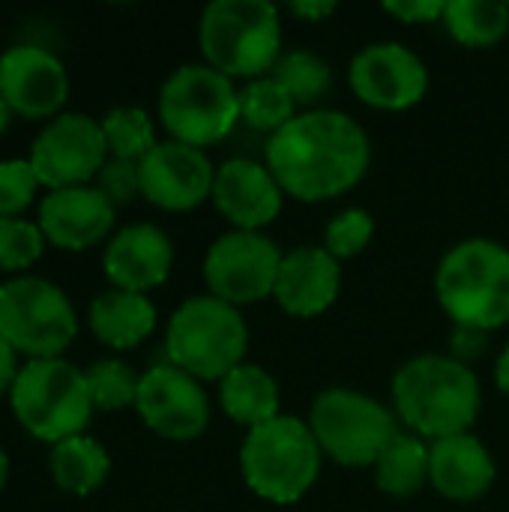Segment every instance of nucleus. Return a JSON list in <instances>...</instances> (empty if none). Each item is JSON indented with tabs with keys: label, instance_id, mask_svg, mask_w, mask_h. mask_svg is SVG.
<instances>
[{
	"label": "nucleus",
	"instance_id": "nucleus-1",
	"mask_svg": "<svg viewBox=\"0 0 509 512\" xmlns=\"http://www.w3.org/2000/svg\"><path fill=\"white\" fill-rule=\"evenodd\" d=\"M264 165L285 198L321 204L363 183L372 165V141L351 114L309 108L267 138Z\"/></svg>",
	"mask_w": 509,
	"mask_h": 512
},
{
	"label": "nucleus",
	"instance_id": "nucleus-2",
	"mask_svg": "<svg viewBox=\"0 0 509 512\" xmlns=\"http://www.w3.org/2000/svg\"><path fill=\"white\" fill-rule=\"evenodd\" d=\"M390 402L405 432L435 444L474 429L483 408V387L474 366L429 351L396 369Z\"/></svg>",
	"mask_w": 509,
	"mask_h": 512
},
{
	"label": "nucleus",
	"instance_id": "nucleus-3",
	"mask_svg": "<svg viewBox=\"0 0 509 512\" xmlns=\"http://www.w3.org/2000/svg\"><path fill=\"white\" fill-rule=\"evenodd\" d=\"M435 300L453 327L495 333L509 324V249L492 237L450 246L435 267Z\"/></svg>",
	"mask_w": 509,
	"mask_h": 512
},
{
	"label": "nucleus",
	"instance_id": "nucleus-4",
	"mask_svg": "<svg viewBox=\"0 0 509 512\" xmlns=\"http://www.w3.org/2000/svg\"><path fill=\"white\" fill-rule=\"evenodd\" d=\"M198 48L231 81L264 78L285 51L282 12L267 0H213L198 18Z\"/></svg>",
	"mask_w": 509,
	"mask_h": 512
},
{
	"label": "nucleus",
	"instance_id": "nucleus-5",
	"mask_svg": "<svg viewBox=\"0 0 509 512\" xmlns=\"http://www.w3.org/2000/svg\"><path fill=\"white\" fill-rule=\"evenodd\" d=\"M240 477L246 489L276 507L300 504L318 483L324 453L306 420L279 414L243 435Z\"/></svg>",
	"mask_w": 509,
	"mask_h": 512
},
{
	"label": "nucleus",
	"instance_id": "nucleus-6",
	"mask_svg": "<svg viewBox=\"0 0 509 512\" xmlns=\"http://www.w3.org/2000/svg\"><path fill=\"white\" fill-rule=\"evenodd\" d=\"M249 324L243 309L198 294L183 300L165 327V360L201 384H219L231 369L246 363Z\"/></svg>",
	"mask_w": 509,
	"mask_h": 512
},
{
	"label": "nucleus",
	"instance_id": "nucleus-7",
	"mask_svg": "<svg viewBox=\"0 0 509 512\" xmlns=\"http://www.w3.org/2000/svg\"><path fill=\"white\" fill-rule=\"evenodd\" d=\"M9 405L21 429L51 447L84 435L96 411L84 369L63 357L27 360L9 393Z\"/></svg>",
	"mask_w": 509,
	"mask_h": 512
},
{
	"label": "nucleus",
	"instance_id": "nucleus-8",
	"mask_svg": "<svg viewBox=\"0 0 509 512\" xmlns=\"http://www.w3.org/2000/svg\"><path fill=\"white\" fill-rule=\"evenodd\" d=\"M159 123L171 141L207 150L240 123V84L204 60L183 63L159 87Z\"/></svg>",
	"mask_w": 509,
	"mask_h": 512
},
{
	"label": "nucleus",
	"instance_id": "nucleus-9",
	"mask_svg": "<svg viewBox=\"0 0 509 512\" xmlns=\"http://www.w3.org/2000/svg\"><path fill=\"white\" fill-rule=\"evenodd\" d=\"M306 423L324 459L342 468H372L402 432L393 408L354 387L321 390L309 405Z\"/></svg>",
	"mask_w": 509,
	"mask_h": 512
},
{
	"label": "nucleus",
	"instance_id": "nucleus-10",
	"mask_svg": "<svg viewBox=\"0 0 509 512\" xmlns=\"http://www.w3.org/2000/svg\"><path fill=\"white\" fill-rule=\"evenodd\" d=\"M78 336V315L60 285L42 276H12L0 285V339L30 360L63 357Z\"/></svg>",
	"mask_w": 509,
	"mask_h": 512
},
{
	"label": "nucleus",
	"instance_id": "nucleus-11",
	"mask_svg": "<svg viewBox=\"0 0 509 512\" xmlns=\"http://www.w3.org/2000/svg\"><path fill=\"white\" fill-rule=\"evenodd\" d=\"M285 252L264 231H225L204 252L207 294L243 309L273 297Z\"/></svg>",
	"mask_w": 509,
	"mask_h": 512
},
{
	"label": "nucleus",
	"instance_id": "nucleus-12",
	"mask_svg": "<svg viewBox=\"0 0 509 512\" xmlns=\"http://www.w3.org/2000/svg\"><path fill=\"white\" fill-rule=\"evenodd\" d=\"M27 162L36 171L39 186L48 192L90 186L108 162V144L99 120L81 111L51 117L33 138Z\"/></svg>",
	"mask_w": 509,
	"mask_h": 512
},
{
	"label": "nucleus",
	"instance_id": "nucleus-13",
	"mask_svg": "<svg viewBox=\"0 0 509 512\" xmlns=\"http://www.w3.org/2000/svg\"><path fill=\"white\" fill-rule=\"evenodd\" d=\"M429 84L423 57L396 39L369 42L348 63L351 93L375 111H408L426 99Z\"/></svg>",
	"mask_w": 509,
	"mask_h": 512
},
{
	"label": "nucleus",
	"instance_id": "nucleus-14",
	"mask_svg": "<svg viewBox=\"0 0 509 512\" xmlns=\"http://www.w3.org/2000/svg\"><path fill=\"white\" fill-rule=\"evenodd\" d=\"M135 414L162 441H198L210 426V396L198 378L168 360L141 372Z\"/></svg>",
	"mask_w": 509,
	"mask_h": 512
},
{
	"label": "nucleus",
	"instance_id": "nucleus-15",
	"mask_svg": "<svg viewBox=\"0 0 509 512\" xmlns=\"http://www.w3.org/2000/svg\"><path fill=\"white\" fill-rule=\"evenodd\" d=\"M0 99L24 120H51L69 99V72L36 42L9 45L0 54Z\"/></svg>",
	"mask_w": 509,
	"mask_h": 512
},
{
	"label": "nucleus",
	"instance_id": "nucleus-16",
	"mask_svg": "<svg viewBox=\"0 0 509 512\" xmlns=\"http://www.w3.org/2000/svg\"><path fill=\"white\" fill-rule=\"evenodd\" d=\"M141 198L165 213H189L210 201L216 165L210 162L207 150L180 144V141H159L141 162Z\"/></svg>",
	"mask_w": 509,
	"mask_h": 512
},
{
	"label": "nucleus",
	"instance_id": "nucleus-17",
	"mask_svg": "<svg viewBox=\"0 0 509 512\" xmlns=\"http://www.w3.org/2000/svg\"><path fill=\"white\" fill-rule=\"evenodd\" d=\"M210 201L234 231H264L279 219L285 192L264 162L231 156L216 165Z\"/></svg>",
	"mask_w": 509,
	"mask_h": 512
},
{
	"label": "nucleus",
	"instance_id": "nucleus-18",
	"mask_svg": "<svg viewBox=\"0 0 509 512\" xmlns=\"http://www.w3.org/2000/svg\"><path fill=\"white\" fill-rule=\"evenodd\" d=\"M117 207L90 183L51 189L39 201V228L45 240L66 252H84L108 243L114 234Z\"/></svg>",
	"mask_w": 509,
	"mask_h": 512
},
{
	"label": "nucleus",
	"instance_id": "nucleus-19",
	"mask_svg": "<svg viewBox=\"0 0 509 512\" xmlns=\"http://www.w3.org/2000/svg\"><path fill=\"white\" fill-rule=\"evenodd\" d=\"M174 270V243L153 222H132L111 234L102 252V273L111 288L150 294Z\"/></svg>",
	"mask_w": 509,
	"mask_h": 512
},
{
	"label": "nucleus",
	"instance_id": "nucleus-20",
	"mask_svg": "<svg viewBox=\"0 0 509 512\" xmlns=\"http://www.w3.org/2000/svg\"><path fill=\"white\" fill-rule=\"evenodd\" d=\"M342 294V264L324 246H297L285 252L273 288L276 306L297 321L333 309Z\"/></svg>",
	"mask_w": 509,
	"mask_h": 512
},
{
	"label": "nucleus",
	"instance_id": "nucleus-21",
	"mask_svg": "<svg viewBox=\"0 0 509 512\" xmlns=\"http://www.w3.org/2000/svg\"><path fill=\"white\" fill-rule=\"evenodd\" d=\"M495 480V456L474 432L429 444V486L444 501L474 504L492 492Z\"/></svg>",
	"mask_w": 509,
	"mask_h": 512
},
{
	"label": "nucleus",
	"instance_id": "nucleus-22",
	"mask_svg": "<svg viewBox=\"0 0 509 512\" xmlns=\"http://www.w3.org/2000/svg\"><path fill=\"white\" fill-rule=\"evenodd\" d=\"M156 306L147 294L108 288L93 297L87 309L90 333L111 351H132L156 330Z\"/></svg>",
	"mask_w": 509,
	"mask_h": 512
},
{
	"label": "nucleus",
	"instance_id": "nucleus-23",
	"mask_svg": "<svg viewBox=\"0 0 509 512\" xmlns=\"http://www.w3.org/2000/svg\"><path fill=\"white\" fill-rule=\"evenodd\" d=\"M219 408L231 423L252 432L282 414V393L264 366L246 360L219 381Z\"/></svg>",
	"mask_w": 509,
	"mask_h": 512
},
{
	"label": "nucleus",
	"instance_id": "nucleus-24",
	"mask_svg": "<svg viewBox=\"0 0 509 512\" xmlns=\"http://www.w3.org/2000/svg\"><path fill=\"white\" fill-rule=\"evenodd\" d=\"M48 468H51V480L60 492L87 498L105 486V480L111 474V456L96 438H90L84 432V435L54 444Z\"/></svg>",
	"mask_w": 509,
	"mask_h": 512
},
{
	"label": "nucleus",
	"instance_id": "nucleus-25",
	"mask_svg": "<svg viewBox=\"0 0 509 512\" xmlns=\"http://www.w3.org/2000/svg\"><path fill=\"white\" fill-rule=\"evenodd\" d=\"M375 486L387 498H411L429 486V441L399 432L372 465Z\"/></svg>",
	"mask_w": 509,
	"mask_h": 512
},
{
	"label": "nucleus",
	"instance_id": "nucleus-26",
	"mask_svg": "<svg viewBox=\"0 0 509 512\" xmlns=\"http://www.w3.org/2000/svg\"><path fill=\"white\" fill-rule=\"evenodd\" d=\"M441 24L465 48H495L509 33V6L498 0H447Z\"/></svg>",
	"mask_w": 509,
	"mask_h": 512
},
{
	"label": "nucleus",
	"instance_id": "nucleus-27",
	"mask_svg": "<svg viewBox=\"0 0 509 512\" xmlns=\"http://www.w3.org/2000/svg\"><path fill=\"white\" fill-rule=\"evenodd\" d=\"M270 75L291 93L300 111L321 108L333 90V66L309 48H285Z\"/></svg>",
	"mask_w": 509,
	"mask_h": 512
},
{
	"label": "nucleus",
	"instance_id": "nucleus-28",
	"mask_svg": "<svg viewBox=\"0 0 509 512\" xmlns=\"http://www.w3.org/2000/svg\"><path fill=\"white\" fill-rule=\"evenodd\" d=\"M297 114V102L273 75L240 84V123L264 132L267 138L288 126Z\"/></svg>",
	"mask_w": 509,
	"mask_h": 512
},
{
	"label": "nucleus",
	"instance_id": "nucleus-29",
	"mask_svg": "<svg viewBox=\"0 0 509 512\" xmlns=\"http://www.w3.org/2000/svg\"><path fill=\"white\" fill-rule=\"evenodd\" d=\"M102 135L108 144V156L126 159V162H141L156 144V123L144 108L135 105H117L111 108L102 120Z\"/></svg>",
	"mask_w": 509,
	"mask_h": 512
},
{
	"label": "nucleus",
	"instance_id": "nucleus-30",
	"mask_svg": "<svg viewBox=\"0 0 509 512\" xmlns=\"http://www.w3.org/2000/svg\"><path fill=\"white\" fill-rule=\"evenodd\" d=\"M84 375H87V390H90L96 411L111 414V411L135 408L141 375L126 360H117V357L96 360Z\"/></svg>",
	"mask_w": 509,
	"mask_h": 512
},
{
	"label": "nucleus",
	"instance_id": "nucleus-31",
	"mask_svg": "<svg viewBox=\"0 0 509 512\" xmlns=\"http://www.w3.org/2000/svg\"><path fill=\"white\" fill-rule=\"evenodd\" d=\"M375 237V219L366 207H345L324 225V249L342 264L369 249Z\"/></svg>",
	"mask_w": 509,
	"mask_h": 512
},
{
	"label": "nucleus",
	"instance_id": "nucleus-32",
	"mask_svg": "<svg viewBox=\"0 0 509 512\" xmlns=\"http://www.w3.org/2000/svg\"><path fill=\"white\" fill-rule=\"evenodd\" d=\"M45 234L39 222L30 219H0V270L24 276L42 252H45Z\"/></svg>",
	"mask_w": 509,
	"mask_h": 512
},
{
	"label": "nucleus",
	"instance_id": "nucleus-33",
	"mask_svg": "<svg viewBox=\"0 0 509 512\" xmlns=\"http://www.w3.org/2000/svg\"><path fill=\"white\" fill-rule=\"evenodd\" d=\"M39 177L27 159H0V219H18L36 198Z\"/></svg>",
	"mask_w": 509,
	"mask_h": 512
},
{
	"label": "nucleus",
	"instance_id": "nucleus-34",
	"mask_svg": "<svg viewBox=\"0 0 509 512\" xmlns=\"http://www.w3.org/2000/svg\"><path fill=\"white\" fill-rule=\"evenodd\" d=\"M93 186L114 204L123 207L129 201H135L141 195V171L138 162H126V159H114L108 156V162L102 165L99 177L93 180Z\"/></svg>",
	"mask_w": 509,
	"mask_h": 512
},
{
	"label": "nucleus",
	"instance_id": "nucleus-35",
	"mask_svg": "<svg viewBox=\"0 0 509 512\" xmlns=\"http://www.w3.org/2000/svg\"><path fill=\"white\" fill-rule=\"evenodd\" d=\"M444 0H390L381 3V9L390 18H399L402 24H432L444 18Z\"/></svg>",
	"mask_w": 509,
	"mask_h": 512
},
{
	"label": "nucleus",
	"instance_id": "nucleus-36",
	"mask_svg": "<svg viewBox=\"0 0 509 512\" xmlns=\"http://www.w3.org/2000/svg\"><path fill=\"white\" fill-rule=\"evenodd\" d=\"M486 351H489V333L474 330V327H453L450 351H447L453 360H459L465 366H474Z\"/></svg>",
	"mask_w": 509,
	"mask_h": 512
},
{
	"label": "nucleus",
	"instance_id": "nucleus-37",
	"mask_svg": "<svg viewBox=\"0 0 509 512\" xmlns=\"http://www.w3.org/2000/svg\"><path fill=\"white\" fill-rule=\"evenodd\" d=\"M339 6L330 3V0H294L288 3V12L300 21H309V24H318L324 18H330Z\"/></svg>",
	"mask_w": 509,
	"mask_h": 512
},
{
	"label": "nucleus",
	"instance_id": "nucleus-38",
	"mask_svg": "<svg viewBox=\"0 0 509 512\" xmlns=\"http://www.w3.org/2000/svg\"><path fill=\"white\" fill-rule=\"evenodd\" d=\"M21 366L24 363H18V351L6 339H0V396H9L12 393Z\"/></svg>",
	"mask_w": 509,
	"mask_h": 512
},
{
	"label": "nucleus",
	"instance_id": "nucleus-39",
	"mask_svg": "<svg viewBox=\"0 0 509 512\" xmlns=\"http://www.w3.org/2000/svg\"><path fill=\"white\" fill-rule=\"evenodd\" d=\"M492 375H495V387H498L504 396H509V342L501 348V354H498V360H495Z\"/></svg>",
	"mask_w": 509,
	"mask_h": 512
},
{
	"label": "nucleus",
	"instance_id": "nucleus-40",
	"mask_svg": "<svg viewBox=\"0 0 509 512\" xmlns=\"http://www.w3.org/2000/svg\"><path fill=\"white\" fill-rule=\"evenodd\" d=\"M6 480H9V456H6V450L0 447V492L6 489Z\"/></svg>",
	"mask_w": 509,
	"mask_h": 512
},
{
	"label": "nucleus",
	"instance_id": "nucleus-41",
	"mask_svg": "<svg viewBox=\"0 0 509 512\" xmlns=\"http://www.w3.org/2000/svg\"><path fill=\"white\" fill-rule=\"evenodd\" d=\"M9 123H12V108L0 99V135L9 129Z\"/></svg>",
	"mask_w": 509,
	"mask_h": 512
}]
</instances>
